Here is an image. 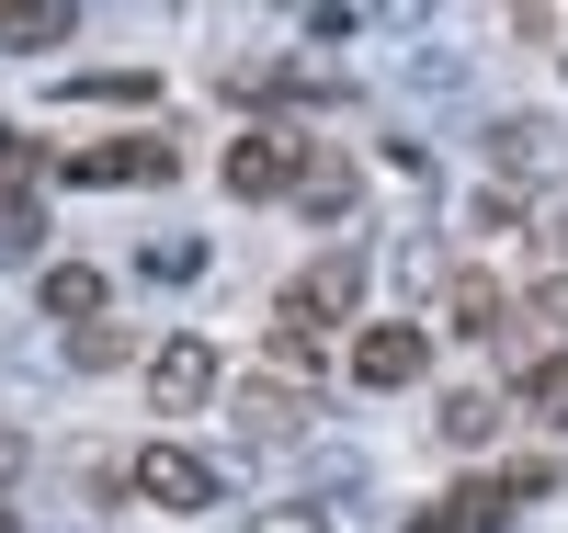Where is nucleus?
<instances>
[{
  "label": "nucleus",
  "mask_w": 568,
  "mask_h": 533,
  "mask_svg": "<svg viewBox=\"0 0 568 533\" xmlns=\"http://www.w3.org/2000/svg\"><path fill=\"white\" fill-rule=\"evenodd\" d=\"M296 205H307V216H353V160H307Z\"/></svg>",
  "instance_id": "nucleus-14"
},
{
  "label": "nucleus",
  "mask_w": 568,
  "mask_h": 533,
  "mask_svg": "<svg viewBox=\"0 0 568 533\" xmlns=\"http://www.w3.org/2000/svg\"><path fill=\"white\" fill-rule=\"evenodd\" d=\"M307 136H284V125H251L240 148H227V193H240V205H284V193L307 182Z\"/></svg>",
  "instance_id": "nucleus-1"
},
{
  "label": "nucleus",
  "mask_w": 568,
  "mask_h": 533,
  "mask_svg": "<svg viewBox=\"0 0 568 533\" xmlns=\"http://www.w3.org/2000/svg\"><path fill=\"white\" fill-rule=\"evenodd\" d=\"M251 533H329V522H318V511H262Z\"/></svg>",
  "instance_id": "nucleus-15"
},
{
  "label": "nucleus",
  "mask_w": 568,
  "mask_h": 533,
  "mask_svg": "<svg viewBox=\"0 0 568 533\" xmlns=\"http://www.w3.org/2000/svg\"><path fill=\"white\" fill-rule=\"evenodd\" d=\"M353 307H364V250H318L296 284H284V318H307V329L353 318Z\"/></svg>",
  "instance_id": "nucleus-4"
},
{
  "label": "nucleus",
  "mask_w": 568,
  "mask_h": 533,
  "mask_svg": "<svg viewBox=\"0 0 568 533\" xmlns=\"http://www.w3.org/2000/svg\"><path fill=\"white\" fill-rule=\"evenodd\" d=\"M557 431H568V409H557Z\"/></svg>",
  "instance_id": "nucleus-19"
},
{
  "label": "nucleus",
  "mask_w": 568,
  "mask_h": 533,
  "mask_svg": "<svg viewBox=\"0 0 568 533\" xmlns=\"http://www.w3.org/2000/svg\"><path fill=\"white\" fill-rule=\"evenodd\" d=\"M262 352H273L284 375H296V386H307V375L329 363V329H307V318H284V307H273V341H262Z\"/></svg>",
  "instance_id": "nucleus-11"
},
{
  "label": "nucleus",
  "mask_w": 568,
  "mask_h": 533,
  "mask_svg": "<svg viewBox=\"0 0 568 533\" xmlns=\"http://www.w3.org/2000/svg\"><path fill=\"white\" fill-rule=\"evenodd\" d=\"M12 465H23V443H12V431H0V476H12Z\"/></svg>",
  "instance_id": "nucleus-16"
},
{
  "label": "nucleus",
  "mask_w": 568,
  "mask_h": 533,
  "mask_svg": "<svg viewBox=\"0 0 568 533\" xmlns=\"http://www.w3.org/2000/svg\"><path fill=\"white\" fill-rule=\"evenodd\" d=\"M444 318H455V341H511V307L489 273H444Z\"/></svg>",
  "instance_id": "nucleus-8"
},
{
  "label": "nucleus",
  "mask_w": 568,
  "mask_h": 533,
  "mask_svg": "<svg viewBox=\"0 0 568 533\" xmlns=\"http://www.w3.org/2000/svg\"><path fill=\"white\" fill-rule=\"evenodd\" d=\"M45 318H103V273H80V262H58V273H45Z\"/></svg>",
  "instance_id": "nucleus-12"
},
{
  "label": "nucleus",
  "mask_w": 568,
  "mask_h": 533,
  "mask_svg": "<svg viewBox=\"0 0 568 533\" xmlns=\"http://www.w3.org/2000/svg\"><path fill=\"white\" fill-rule=\"evenodd\" d=\"M136 500H149V511H205L216 500V465L182 454V443H149V454H136Z\"/></svg>",
  "instance_id": "nucleus-6"
},
{
  "label": "nucleus",
  "mask_w": 568,
  "mask_h": 533,
  "mask_svg": "<svg viewBox=\"0 0 568 533\" xmlns=\"http://www.w3.org/2000/svg\"><path fill=\"white\" fill-rule=\"evenodd\" d=\"M409 533H455V522H444V511H420V522H409Z\"/></svg>",
  "instance_id": "nucleus-17"
},
{
  "label": "nucleus",
  "mask_w": 568,
  "mask_h": 533,
  "mask_svg": "<svg viewBox=\"0 0 568 533\" xmlns=\"http://www.w3.org/2000/svg\"><path fill=\"white\" fill-rule=\"evenodd\" d=\"M524 500H546V465H500V476H466V489L444 500V522L455 533H500Z\"/></svg>",
  "instance_id": "nucleus-5"
},
{
  "label": "nucleus",
  "mask_w": 568,
  "mask_h": 533,
  "mask_svg": "<svg viewBox=\"0 0 568 533\" xmlns=\"http://www.w3.org/2000/svg\"><path fill=\"white\" fill-rule=\"evenodd\" d=\"M171 171H182L171 136H103V148L58 160V182H91V193H114V182H171Z\"/></svg>",
  "instance_id": "nucleus-3"
},
{
  "label": "nucleus",
  "mask_w": 568,
  "mask_h": 533,
  "mask_svg": "<svg viewBox=\"0 0 568 533\" xmlns=\"http://www.w3.org/2000/svg\"><path fill=\"white\" fill-rule=\"evenodd\" d=\"M420 375H433V341H420L409 318H375V329H353V386L398 398V386H420Z\"/></svg>",
  "instance_id": "nucleus-2"
},
{
  "label": "nucleus",
  "mask_w": 568,
  "mask_h": 533,
  "mask_svg": "<svg viewBox=\"0 0 568 533\" xmlns=\"http://www.w3.org/2000/svg\"><path fill=\"white\" fill-rule=\"evenodd\" d=\"M240 431L251 443H296L307 431V386H240Z\"/></svg>",
  "instance_id": "nucleus-9"
},
{
  "label": "nucleus",
  "mask_w": 568,
  "mask_h": 533,
  "mask_svg": "<svg viewBox=\"0 0 568 533\" xmlns=\"http://www.w3.org/2000/svg\"><path fill=\"white\" fill-rule=\"evenodd\" d=\"M489 431H500V398L489 386H455L444 398V443H489Z\"/></svg>",
  "instance_id": "nucleus-13"
},
{
  "label": "nucleus",
  "mask_w": 568,
  "mask_h": 533,
  "mask_svg": "<svg viewBox=\"0 0 568 533\" xmlns=\"http://www.w3.org/2000/svg\"><path fill=\"white\" fill-rule=\"evenodd\" d=\"M149 398L182 420V409H205L216 398V352L205 341H171V352H149Z\"/></svg>",
  "instance_id": "nucleus-7"
},
{
  "label": "nucleus",
  "mask_w": 568,
  "mask_h": 533,
  "mask_svg": "<svg viewBox=\"0 0 568 533\" xmlns=\"http://www.w3.org/2000/svg\"><path fill=\"white\" fill-rule=\"evenodd\" d=\"M0 533H23V522H12V511H0Z\"/></svg>",
  "instance_id": "nucleus-18"
},
{
  "label": "nucleus",
  "mask_w": 568,
  "mask_h": 533,
  "mask_svg": "<svg viewBox=\"0 0 568 533\" xmlns=\"http://www.w3.org/2000/svg\"><path fill=\"white\" fill-rule=\"evenodd\" d=\"M0 45H69V0H12V12H0Z\"/></svg>",
  "instance_id": "nucleus-10"
}]
</instances>
